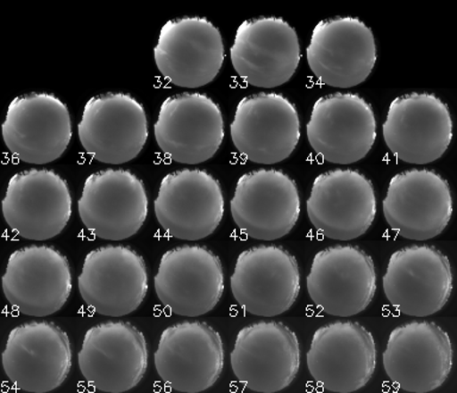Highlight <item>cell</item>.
Listing matches in <instances>:
<instances>
[{"mask_svg":"<svg viewBox=\"0 0 457 393\" xmlns=\"http://www.w3.org/2000/svg\"><path fill=\"white\" fill-rule=\"evenodd\" d=\"M230 360L235 377L245 388L280 392L299 372L298 338L281 322H257L238 331Z\"/></svg>","mask_w":457,"mask_h":393,"instance_id":"ac0fdd59","label":"cell"},{"mask_svg":"<svg viewBox=\"0 0 457 393\" xmlns=\"http://www.w3.org/2000/svg\"><path fill=\"white\" fill-rule=\"evenodd\" d=\"M78 284L82 300L96 314L127 316L142 305L148 293V272L134 249L104 246L86 255Z\"/></svg>","mask_w":457,"mask_h":393,"instance_id":"8fae6325","label":"cell"},{"mask_svg":"<svg viewBox=\"0 0 457 393\" xmlns=\"http://www.w3.org/2000/svg\"><path fill=\"white\" fill-rule=\"evenodd\" d=\"M82 377L107 393L130 391L148 368L145 335L128 322H105L86 331L79 352Z\"/></svg>","mask_w":457,"mask_h":393,"instance_id":"52a82bcc","label":"cell"},{"mask_svg":"<svg viewBox=\"0 0 457 393\" xmlns=\"http://www.w3.org/2000/svg\"><path fill=\"white\" fill-rule=\"evenodd\" d=\"M3 292L10 305L25 316L56 314L71 296L70 263L53 247L32 245L14 250L3 275Z\"/></svg>","mask_w":457,"mask_h":393,"instance_id":"d4e9b609","label":"cell"},{"mask_svg":"<svg viewBox=\"0 0 457 393\" xmlns=\"http://www.w3.org/2000/svg\"><path fill=\"white\" fill-rule=\"evenodd\" d=\"M78 209L82 224L96 238L123 241L145 224L148 196L130 171L107 168L86 179Z\"/></svg>","mask_w":457,"mask_h":393,"instance_id":"30bf717a","label":"cell"},{"mask_svg":"<svg viewBox=\"0 0 457 393\" xmlns=\"http://www.w3.org/2000/svg\"><path fill=\"white\" fill-rule=\"evenodd\" d=\"M307 367L327 391L352 393L370 381L377 368L373 335L357 322H334L314 331Z\"/></svg>","mask_w":457,"mask_h":393,"instance_id":"8992f818","label":"cell"},{"mask_svg":"<svg viewBox=\"0 0 457 393\" xmlns=\"http://www.w3.org/2000/svg\"><path fill=\"white\" fill-rule=\"evenodd\" d=\"M382 360L389 380L403 391L432 392L452 372V341L434 322H410L389 334Z\"/></svg>","mask_w":457,"mask_h":393,"instance_id":"4fadbf2b","label":"cell"},{"mask_svg":"<svg viewBox=\"0 0 457 393\" xmlns=\"http://www.w3.org/2000/svg\"><path fill=\"white\" fill-rule=\"evenodd\" d=\"M306 284L311 300L325 314L352 317L370 305L377 272L359 247L332 246L314 255Z\"/></svg>","mask_w":457,"mask_h":393,"instance_id":"5bb4252c","label":"cell"},{"mask_svg":"<svg viewBox=\"0 0 457 393\" xmlns=\"http://www.w3.org/2000/svg\"><path fill=\"white\" fill-rule=\"evenodd\" d=\"M3 368L14 388L46 393L66 381L71 368L70 338L52 322H29L7 336Z\"/></svg>","mask_w":457,"mask_h":393,"instance_id":"7a4b0ae2","label":"cell"},{"mask_svg":"<svg viewBox=\"0 0 457 393\" xmlns=\"http://www.w3.org/2000/svg\"><path fill=\"white\" fill-rule=\"evenodd\" d=\"M382 131L396 159L427 164L441 159L448 150L453 118L448 105L434 93H407L389 105Z\"/></svg>","mask_w":457,"mask_h":393,"instance_id":"6da1fadb","label":"cell"},{"mask_svg":"<svg viewBox=\"0 0 457 393\" xmlns=\"http://www.w3.org/2000/svg\"><path fill=\"white\" fill-rule=\"evenodd\" d=\"M2 132L6 148L21 163H54L71 143L70 110L50 93L18 96L7 107Z\"/></svg>","mask_w":457,"mask_h":393,"instance_id":"603a6c76","label":"cell"},{"mask_svg":"<svg viewBox=\"0 0 457 393\" xmlns=\"http://www.w3.org/2000/svg\"><path fill=\"white\" fill-rule=\"evenodd\" d=\"M230 132L235 148L250 163H282L299 143L298 110L280 93L246 96L236 107Z\"/></svg>","mask_w":457,"mask_h":393,"instance_id":"ba28073f","label":"cell"},{"mask_svg":"<svg viewBox=\"0 0 457 393\" xmlns=\"http://www.w3.org/2000/svg\"><path fill=\"white\" fill-rule=\"evenodd\" d=\"M155 216L170 238L199 241L212 235L224 216L220 181L203 170L171 171L161 181Z\"/></svg>","mask_w":457,"mask_h":393,"instance_id":"5b68a950","label":"cell"},{"mask_svg":"<svg viewBox=\"0 0 457 393\" xmlns=\"http://www.w3.org/2000/svg\"><path fill=\"white\" fill-rule=\"evenodd\" d=\"M154 284L157 298L170 313L203 316L223 296V267L220 257L206 247L180 246L161 257Z\"/></svg>","mask_w":457,"mask_h":393,"instance_id":"ffe728a7","label":"cell"},{"mask_svg":"<svg viewBox=\"0 0 457 393\" xmlns=\"http://www.w3.org/2000/svg\"><path fill=\"white\" fill-rule=\"evenodd\" d=\"M306 56L311 71L321 84L355 88L374 70L377 43L373 32L359 18H330L314 27Z\"/></svg>","mask_w":457,"mask_h":393,"instance_id":"7402d4cb","label":"cell"},{"mask_svg":"<svg viewBox=\"0 0 457 393\" xmlns=\"http://www.w3.org/2000/svg\"><path fill=\"white\" fill-rule=\"evenodd\" d=\"M382 282L386 298L400 314L428 317L449 302L453 271L441 250L414 245L392 254Z\"/></svg>","mask_w":457,"mask_h":393,"instance_id":"2e32d148","label":"cell"},{"mask_svg":"<svg viewBox=\"0 0 457 393\" xmlns=\"http://www.w3.org/2000/svg\"><path fill=\"white\" fill-rule=\"evenodd\" d=\"M154 361L161 380L174 391L204 392L223 372V341L204 322H181L164 329Z\"/></svg>","mask_w":457,"mask_h":393,"instance_id":"7c38bea8","label":"cell"},{"mask_svg":"<svg viewBox=\"0 0 457 393\" xmlns=\"http://www.w3.org/2000/svg\"><path fill=\"white\" fill-rule=\"evenodd\" d=\"M230 207L239 230L250 238L274 241L295 227L300 195L285 171L261 168L238 179Z\"/></svg>","mask_w":457,"mask_h":393,"instance_id":"cb8c5ba5","label":"cell"},{"mask_svg":"<svg viewBox=\"0 0 457 393\" xmlns=\"http://www.w3.org/2000/svg\"><path fill=\"white\" fill-rule=\"evenodd\" d=\"M85 152L102 163L136 159L148 139L145 107L127 93H104L86 103L78 125Z\"/></svg>","mask_w":457,"mask_h":393,"instance_id":"9c48e42d","label":"cell"},{"mask_svg":"<svg viewBox=\"0 0 457 393\" xmlns=\"http://www.w3.org/2000/svg\"><path fill=\"white\" fill-rule=\"evenodd\" d=\"M306 132L311 148L327 163H355L377 141V118L356 93H331L314 103Z\"/></svg>","mask_w":457,"mask_h":393,"instance_id":"3957f363","label":"cell"},{"mask_svg":"<svg viewBox=\"0 0 457 393\" xmlns=\"http://www.w3.org/2000/svg\"><path fill=\"white\" fill-rule=\"evenodd\" d=\"M384 216L392 230L406 239L427 241L441 235L453 216L448 181L430 170L400 171L389 181Z\"/></svg>","mask_w":457,"mask_h":393,"instance_id":"484cf974","label":"cell"},{"mask_svg":"<svg viewBox=\"0 0 457 393\" xmlns=\"http://www.w3.org/2000/svg\"><path fill=\"white\" fill-rule=\"evenodd\" d=\"M2 209L6 224L21 238L46 241L71 220L70 188L56 171L30 168L10 179Z\"/></svg>","mask_w":457,"mask_h":393,"instance_id":"d6986e66","label":"cell"},{"mask_svg":"<svg viewBox=\"0 0 457 393\" xmlns=\"http://www.w3.org/2000/svg\"><path fill=\"white\" fill-rule=\"evenodd\" d=\"M154 132L161 152L174 163H206L223 143V113L209 96L179 93L161 105Z\"/></svg>","mask_w":457,"mask_h":393,"instance_id":"277c9868","label":"cell"},{"mask_svg":"<svg viewBox=\"0 0 457 393\" xmlns=\"http://www.w3.org/2000/svg\"><path fill=\"white\" fill-rule=\"evenodd\" d=\"M230 284L232 296L245 313L278 316L291 309L298 298V263L282 247H253L239 254Z\"/></svg>","mask_w":457,"mask_h":393,"instance_id":"e0dca14e","label":"cell"},{"mask_svg":"<svg viewBox=\"0 0 457 393\" xmlns=\"http://www.w3.org/2000/svg\"><path fill=\"white\" fill-rule=\"evenodd\" d=\"M154 57L157 70L170 84L203 88L212 82L223 67V38L206 18H178L161 29Z\"/></svg>","mask_w":457,"mask_h":393,"instance_id":"44dd1931","label":"cell"},{"mask_svg":"<svg viewBox=\"0 0 457 393\" xmlns=\"http://www.w3.org/2000/svg\"><path fill=\"white\" fill-rule=\"evenodd\" d=\"M238 77L253 88H274L291 80L300 63V43L295 29L278 17L243 21L230 49Z\"/></svg>","mask_w":457,"mask_h":393,"instance_id":"4316f807","label":"cell"},{"mask_svg":"<svg viewBox=\"0 0 457 393\" xmlns=\"http://www.w3.org/2000/svg\"><path fill=\"white\" fill-rule=\"evenodd\" d=\"M307 216L325 238L350 241L366 234L377 216V195L366 175L353 170L324 171L314 179Z\"/></svg>","mask_w":457,"mask_h":393,"instance_id":"9a60e30c","label":"cell"}]
</instances>
